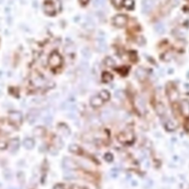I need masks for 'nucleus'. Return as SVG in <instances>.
<instances>
[{
  "instance_id": "nucleus-1",
  "label": "nucleus",
  "mask_w": 189,
  "mask_h": 189,
  "mask_svg": "<svg viewBox=\"0 0 189 189\" xmlns=\"http://www.w3.org/2000/svg\"><path fill=\"white\" fill-rule=\"evenodd\" d=\"M49 65L53 68H57L61 66L62 63V58L60 55L57 52L54 51L50 54L49 58Z\"/></svg>"
},
{
  "instance_id": "nucleus-2",
  "label": "nucleus",
  "mask_w": 189,
  "mask_h": 189,
  "mask_svg": "<svg viewBox=\"0 0 189 189\" xmlns=\"http://www.w3.org/2000/svg\"><path fill=\"white\" fill-rule=\"evenodd\" d=\"M113 23L117 27H123L127 23V17L125 15H123V14L115 16L113 18Z\"/></svg>"
},
{
  "instance_id": "nucleus-3",
  "label": "nucleus",
  "mask_w": 189,
  "mask_h": 189,
  "mask_svg": "<svg viewBox=\"0 0 189 189\" xmlns=\"http://www.w3.org/2000/svg\"><path fill=\"white\" fill-rule=\"evenodd\" d=\"M44 10L45 14L47 15L53 16L56 14V10L55 8V5L53 2H46L44 5Z\"/></svg>"
},
{
  "instance_id": "nucleus-4",
  "label": "nucleus",
  "mask_w": 189,
  "mask_h": 189,
  "mask_svg": "<svg viewBox=\"0 0 189 189\" xmlns=\"http://www.w3.org/2000/svg\"><path fill=\"white\" fill-rule=\"evenodd\" d=\"M168 96L171 102H174L178 99L179 93L174 87H168Z\"/></svg>"
},
{
  "instance_id": "nucleus-5",
  "label": "nucleus",
  "mask_w": 189,
  "mask_h": 189,
  "mask_svg": "<svg viewBox=\"0 0 189 189\" xmlns=\"http://www.w3.org/2000/svg\"><path fill=\"white\" fill-rule=\"evenodd\" d=\"M182 114L185 118H189V101L187 100H183L181 103Z\"/></svg>"
},
{
  "instance_id": "nucleus-6",
  "label": "nucleus",
  "mask_w": 189,
  "mask_h": 189,
  "mask_svg": "<svg viewBox=\"0 0 189 189\" xmlns=\"http://www.w3.org/2000/svg\"><path fill=\"white\" fill-rule=\"evenodd\" d=\"M90 103L94 107H98L103 103V100L99 96H94L90 101Z\"/></svg>"
},
{
  "instance_id": "nucleus-7",
  "label": "nucleus",
  "mask_w": 189,
  "mask_h": 189,
  "mask_svg": "<svg viewBox=\"0 0 189 189\" xmlns=\"http://www.w3.org/2000/svg\"><path fill=\"white\" fill-rule=\"evenodd\" d=\"M143 6V12L148 13L151 11L153 7V2L151 0H143L142 3Z\"/></svg>"
},
{
  "instance_id": "nucleus-8",
  "label": "nucleus",
  "mask_w": 189,
  "mask_h": 189,
  "mask_svg": "<svg viewBox=\"0 0 189 189\" xmlns=\"http://www.w3.org/2000/svg\"><path fill=\"white\" fill-rule=\"evenodd\" d=\"M136 76L141 81H144L147 77V72L145 69L142 68V67H139V68L137 69L136 72Z\"/></svg>"
},
{
  "instance_id": "nucleus-9",
  "label": "nucleus",
  "mask_w": 189,
  "mask_h": 189,
  "mask_svg": "<svg viewBox=\"0 0 189 189\" xmlns=\"http://www.w3.org/2000/svg\"><path fill=\"white\" fill-rule=\"evenodd\" d=\"M154 29H155L156 32H157V34H164L165 30V25L161 22L157 23V24L154 25Z\"/></svg>"
},
{
  "instance_id": "nucleus-10",
  "label": "nucleus",
  "mask_w": 189,
  "mask_h": 189,
  "mask_svg": "<svg viewBox=\"0 0 189 189\" xmlns=\"http://www.w3.org/2000/svg\"><path fill=\"white\" fill-rule=\"evenodd\" d=\"M137 107L139 109L140 112H141V113H144L145 111V103H144L143 100L141 98H138L137 100Z\"/></svg>"
},
{
  "instance_id": "nucleus-11",
  "label": "nucleus",
  "mask_w": 189,
  "mask_h": 189,
  "mask_svg": "<svg viewBox=\"0 0 189 189\" xmlns=\"http://www.w3.org/2000/svg\"><path fill=\"white\" fill-rule=\"evenodd\" d=\"M156 111H157L158 115H160V116H163V115H165V108L162 103H158V104H157V106H156Z\"/></svg>"
},
{
  "instance_id": "nucleus-12",
  "label": "nucleus",
  "mask_w": 189,
  "mask_h": 189,
  "mask_svg": "<svg viewBox=\"0 0 189 189\" xmlns=\"http://www.w3.org/2000/svg\"><path fill=\"white\" fill-rule=\"evenodd\" d=\"M97 49H98L100 51H106L107 49V46H106L104 40H98L97 44Z\"/></svg>"
},
{
  "instance_id": "nucleus-13",
  "label": "nucleus",
  "mask_w": 189,
  "mask_h": 189,
  "mask_svg": "<svg viewBox=\"0 0 189 189\" xmlns=\"http://www.w3.org/2000/svg\"><path fill=\"white\" fill-rule=\"evenodd\" d=\"M98 96L103 99V101H108L109 99V98H110V94H109V92L106 90H102L101 92H100Z\"/></svg>"
},
{
  "instance_id": "nucleus-14",
  "label": "nucleus",
  "mask_w": 189,
  "mask_h": 189,
  "mask_svg": "<svg viewBox=\"0 0 189 189\" xmlns=\"http://www.w3.org/2000/svg\"><path fill=\"white\" fill-rule=\"evenodd\" d=\"M102 79H103V81L106 82V83H109V82H110L113 79V76H112V75L111 74V73L106 72V73H103Z\"/></svg>"
},
{
  "instance_id": "nucleus-15",
  "label": "nucleus",
  "mask_w": 189,
  "mask_h": 189,
  "mask_svg": "<svg viewBox=\"0 0 189 189\" xmlns=\"http://www.w3.org/2000/svg\"><path fill=\"white\" fill-rule=\"evenodd\" d=\"M165 129L169 132L174 131L176 129V125L171 121H168L165 123Z\"/></svg>"
},
{
  "instance_id": "nucleus-16",
  "label": "nucleus",
  "mask_w": 189,
  "mask_h": 189,
  "mask_svg": "<svg viewBox=\"0 0 189 189\" xmlns=\"http://www.w3.org/2000/svg\"><path fill=\"white\" fill-rule=\"evenodd\" d=\"M104 63L107 67H112L115 65V61H114L113 58H112L111 57H107L105 58Z\"/></svg>"
},
{
  "instance_id": "nucleus-17",
  "label": "nucleus",
  "mask_w": 189,
  "mask_h": 189,
  "mask_svg": "<svg viewBox=\"0 0 189 189\" xmlns=\"http://www.w3.org/2000/svg\"><path fill=\"white\" fill-rule=\"evenodd\" d=\"M123 5L128 9H132L134 7V1L133 0H124Z\"/></svg>"
},
{
  "instance_id": "nucleus-18",
  "label": "nucleus",
  "mask_w": 189,
  "mask_h": 189,
  "mask_svg": "<svg viewBox=\"0 0 189 189\" xmlns=\"http://www.w3.org/2000/svg\"><path fill=\"white\" fill-rule=\"evenodd\" d=\"M81 54L83 58H89L91 56V52L88 48H83V50H81Z\"/></svg>"
},
{
  "instance_id": "nucleus-19",
  "label": "nucleus",
  "mask_w": 189,
  "mask_h": 189,
  "mask_svg": "<svg viewBox=\"0 0 189 189\" xmlns=\"http://www.w3.org/2000/svg\"><path fill=\"white\" fill-rule=\"evenodd\" d=\"M104 0H94L93 5L96 8H100V7H101L104 4Z\"/></svg>"
},
{
  "instance_id": "nucleus-20",
  "label": "nucleus",
  "mask_w": 189,
  "mask_h": 189,
  "mask_svg": "<svg viewBox=\"0 0 189 189\" xmlns=\"http://www.w3.org/2000/svg\"><path fill=\"white\" fill-rule=\"evenodd\" d=\"M112 2L113 5L117 8H120L122 5V4L123 3V0H112Z\"/></svg>"
},
{
  "instance_id": "nucleus-21",
  "label": "nucleus",
  "mask_w": 189,
  "mask_h": 189,
  "mask_svg": "<svg viewBox=\"0 0 189 189\" xmlns=\"http://www.w3.org/2000/svg\"><path fill=\"white\" fill-rule=\"evenodd\" d=\"M115 96L118 98H123V97L124 96V94L122 91H118L115 93Z\"/></svg>"
},
{
  "instance_id": "nucleus-22",
  "label": "nucleus",
  "mask_w": 189,
  "mask_h": 189,
  "mask_svg": "<svg viewBox=\"0 0 189 189\" xmlns=\"http://www.w3.org/2000/svg\"><path fill=\"white\" fill-rule=\"evenodd\" d=\"M80 1H81V2L82 4L85 5V4L88 3V2H89V1H90V0H80Z\"/></svg>"
},
{
  "instance_id": "nucleus-23",
  "label": "nucleus",
  "mask_w": 189,
  "mask_h": 189,
  "mask_svg": "<svg viewBox=\"0 0 189 189\" xmlns=\"http://www.w3.org/2000/svg\"><path fill=\"white\" fill-rule=\"evenodd\" d=\"M138 40H139V41H144V39H143V37H139V38L138 39ZM138 44H140V45H142V42H138Z\"/></svg>"
}]
</instances>
